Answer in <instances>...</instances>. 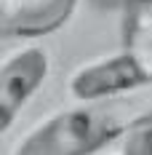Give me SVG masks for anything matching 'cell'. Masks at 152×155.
Here are the masks:
<instances>
[{"label": "cell", "instance_id": "1", "mask_svg": "<svg viewBox=\"0 0 152 155\" xmlns=\"http://www.w3.org/2000/svg\"><path fill=\"white\" fill-rule=\"evenodd\" d=\"M144 128H152V86L59 110L24 134L14 155H96Z\"/></svg>", "mask_w": 152, "mask_h": 155}, {"label": "cell", "instance_id": "2", "mask_svg": "<svg viewBox=\"0 0 152 155\" xmlns=\"http://www.w3.org/2000/svg\"><path fill=\"white\" fill-rule=\"evenodd\" d=\"M147 86H152V75L147 72V67L134 54L120 48L118 54L83 64L70 80V94L77 102H96V99L123 96Z\"/></svg>", "mask_w": 152, "mask_h": 155}, {"label": "cell", "instance_id": "3", "mask_svg": "<svg viewBox=\"0 0 152 155\" xmlns=\"http://www.w3.org/2000/svg\"><path fill=\"white\" fill-rule=\"evenodd\" d=\"M48 75V54L40 46H24L0 62V137L40 91Z\"/></svg>", "mask_w": 152, "mask_h": 155}, {"label": "cell", "instance_id": "4", "mask_svg": "<svg viewBox=\"0 0 152 155\" xmlns=\"http://www.w3.org/2000/svg\"><path fill=\"white\" fill-rule=\"evenodd\" d=\"M77 0H3L0 35L3 38H46L67 24Z\"/></svg>", "mask_w": 152, "mask_h": 155}, {"label": "cell", "instance_id": "5", "mask_svg": "<svg viewBox=\"0 0 152 155\" xmlns=\"http://www.w3.org/2000/svg\"><path fill=\"white\" fill-rule=\"evenodd\" d=\"M118 155H152V128H144L120 144Z\"/></svg>", "mask_w": 152, "mask_h": 155}, {"label": "cell", "instance_id": "6", "mask_svg": "<svg viewBox=\"0 0 152 155\" xmlns=\"http://www.w3.org/2000/svg\"><path fill=\"white\" fill-rule=\"evenodd\" d=\"M0 3H3V0H0Z\"/></svg>", "mask_w": 152, "mask_h": 155}]
</instances>
